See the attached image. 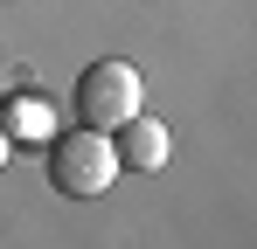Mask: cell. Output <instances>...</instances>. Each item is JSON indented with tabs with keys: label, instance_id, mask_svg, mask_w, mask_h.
<instances>
[{
	"label": "cell",
	"instance_id": "6da1fadb",
	"mask_svg": "<svg viewBox=\"0 0 257 249\" xmlns=\"http://www.w3.org/2000/svg\"><path fill=\"white\" fill-rule=\"evenodd\" d=\"M111 180H118V152H111L104 132L77 124V132H56V138H49V187H56V194L97 201Z\"/></svg>",
	"mask_w": 257,
	"mask_h": 249
},
{
	"label": "cell",
	"instance_id": "7a4b0ae2",
	"mask_svg": "<svg viewBox=\"0 0 257 249\" xmlns=\"http://www.w3.org/2000/svg\"><path fill=\"white\" fill-rule=\"evenodd\" d=\"M132 111H146V83H139L132 62L111 56V62H90L84 76H77V124H90V132H118Z\"/></svg>",
	"mask_w": 257,
	"mask_h": 249
},
{
	"label": "cell",
	"instance_id": "277c9868",
	"mask_svg": "<svg viewBox=\"0 0 257 249\" xmlns=\"http://www.w3.org/2000/svg\"><path fill=\"white\" fill-rule=\"evenodd\" d=\"M0 124H7V138H56V111H49L42 90H14L7 104H0Z\"/></svg>",
	"mask_w": 257,
	"mask_h": 249
},
{
	"label": "cell",
	"instance_id": "3957f363",
	"mask_svg": "<svg viewBox=\"0 0 257 249\" xmlns=\"http://www.w3.org/2000/svg\"><path fill=\"white\" fill-rule=\"evenodd\" d=\"M118 166H132V173H153V166H167V124L146 118V111H132L125 124H118Z\"/></svg>",
	"mask_w": 257,
	"mask_h": 249
},
{
	"label": "cell",
	"instance_id": "5b68a950",
	"mask_svg": "<svg viewBox=\"0 0 257 249\" xmlns=\"http://www.w3.org/2000/svg\"><path fill=\"white\" fill-rule=\"evenodd\" d=\"M7 146H14V138H7V124H0V166H7Z\"/></svg>",
	"mask_w": 257,
	"mask_h": 249
}]
</instances>
